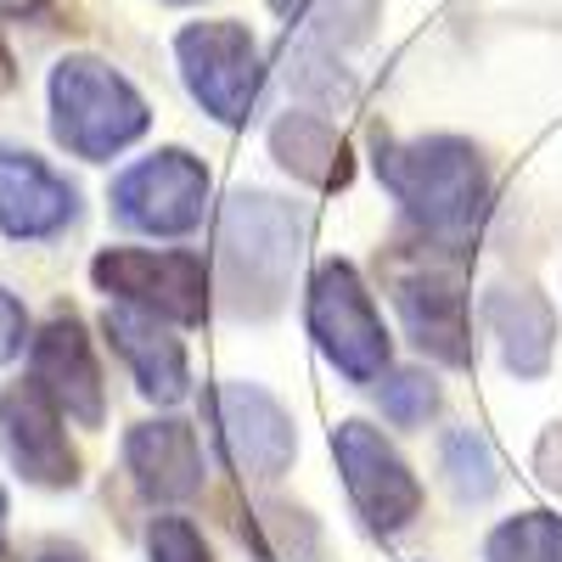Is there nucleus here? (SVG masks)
Wrapping results in <instances>:
<instances>
[{
	"label": "nucleus",
	"mask_w": 562,
	"mask_h": 562,
	"mask_svg": "<svg viewBox=\"0 0 562 562\" xmlns=\"http://www.w3.org/2000/svg\"><path fill=\"white\" fill-rule=\"evenodd\" d=\"M304 254V214L265 192H237L220 214V270L243 315H270L288 299L293 265Z\"/></svg>",
	"instance_id": "obj_2"
},
{
	"label": "nucleus",
	"mask_w": 562,
	"mask_h": 562,
	"mask_svg": "<svg viewBox=\"0 0 562 562\" xmlns=\"http://www.w3.org/2000/svg\"><path fill=\"white\" fill-rule=\"evenodd\" d=\"M378 405L394 428H416V422H428L439 411V383L434 371H383L378 378Z\"/></svg>",
	"instance_id": "obj_21"
},
{
	"label": "nucleus",
	"mask_w": 562,
	"mask_h": 562,
	"mask_svg": "<svg viewBox=\"0 0 562 562\" xmlns=\"http://www.w3.org/2000/svg\"><path fill=\"white\" fill-rule=\"evenodd\" d=\"M79 214V192L34 153L0 147V231L18 243H45L68 231Z\"/></svg>",
	"instance_id": "obj_14"
},
{
	"label": "nucleus",
	"mask_w": 562,
	"mask_h": 562,
	"mask_svg": "<svg viewBox=\"0 0 562 562\" xmlns=\"http://www.w3.org/2000/svg\"><path fill=\"white\" fill-rule=\"evenodd\" d=\"M124 467L135 490L147 501H192L203 490V445L198 428L180 416H158V422H135L130 439H124Z\"/></svg>",
	"instance_id": "obj_15"
},
{
	"label": "nucleus",
	"mask_w": 562,
	"mask_h": 562,
	"mask_svg": "<svg viewBox=\"0 0 562 562\" xmlns=\"http://www.w3.org/2000/svg\"><path fill=\"white\" fill-rule=\"evenodd\" d=\"M12 79H18V68H12V52L0 45V90H12Z\"/></svg>",
	"instance_id": "obj_26"
},
{
	"label": "nucleus",
	"mask_w": 562,
	"mask_h": 562,
	"mask_svg": "<svg viewBox=\"0 0 562 562\" xmlns=\"http://www.w3.org/2000/svg\"><path fill=\"white\" fill-rule=\"evenodd\" d=\"M0 551H7V490H0Z\"/></svg>",
	"instance_id": "obj_27"
},
{
	"label": "nucleus",
	"mask_w": 562,
	"mask_h": 562,
	"mask_svg": "<svg viewBox=\"0 0 562 562\" xmlns=\"http://www.w3.org/2000/svg\"><path fill=\"white\" fill-rule=\"evenodd\" d=\"M102 333L108 344L124 355V366L135 371V389L158 400V405H180L192 394V366H186V344L169 333V321L153 310H135V304H108L102 315Z\"/></svg>",
	"instance_id": "obj_13"
},
{
	"label": "nucleus",
	"mask_w": 562,
	"mask_h": 562,
	"mask_svg": "<svg viewBox=\"0 0 562 562\" xmlns=\"http://www.w3.org/2000/svg\"><path fill=\"white\" fill-rule=\"evenodd\" d=\"M484 326L501 344V360L512 378H540L551 366V338H557V315L535 288H495L484 299Z\"/></svg>",
	"instance_id": "obj_16"
},
{
	"label": "nucleus",
	"mask_w": 562,
	"mask_h": 562,
	"mask_svg": "<svg viewBox=\"0 0 562 562\" xmlns=\"http://www.w3.org/2000/svg\"><path fill=\"white\" fill-rule=\"evenodd\" d=\"M23 344H34V338H29V310H23L7 288H0V366L18 360Z\"/></svg>",
	"instance_id": "obj_23"
},
{
	"label": "nucleus",
	"mask_w": 562,
	"mask_h": 562,
	"mask_svg": "<svg viewBox=\"0 0 562 562\" xmlns=\"http://www.w3.org/2000/svg\"><path fill=\"white\" fill-rule=\"evenodd\" d=\"M40 7H45V0H0V18H29Z\"/></svg>",
	"instance_id": "obj_25"
},
{
	"label": "nucleus",
	"mask_w": 562,
	"mask_h": 562,
	"mask_svg": "<svg viewBox=\"0 0 562 562\" xmlns=\"http://www.w3.org/2000/svg\"><path fill=\"white\" fill-rule=\"evenodd\" d=\"M484 562H562V518L557 512H524V518H506L490 535Z\"/></svg>",
	"instance_id": "obj_20"
},
{
	"label": "nucleus",
	"mask_w": 562,
	"mask_h": 562,
	"mask_svg": "<svg viewBox=\"0 0 562 562\" xmlns=\"http://www.w3.org/2000/svg\"><path fill=\"white\" fill-rule=\"evenodd\" d=\"M439 467H445V484H450V495H456L461 506H484V501H495V490H501V461H495L490 439L473 434V428H456V434L445 439Z\"/></svg>",
	"instance_id": "obj_19"
},
{
	"label": "nucleus",
	"mask_w": 562,
	"mask_h": 562,
	"mask_svg": "<svg viewBox=\"0 0 562 562\" xmlns=\"http://www.w3.org/2000/svg\"><path fill=\"white\" fill-rule=\"evenodd\" d=\"M270 12L299 23V34L315 45H355L378 23V0H270Z\"/></svg>",
	"instance_id": "obj_18"
},
{
	"label": "nucleus",
	"mask_w": 562,
	"mask_h": 562,
	"mask_svg": "<svg viewBox=\"0 0 562 562\" xmlns=\"http://www.w3.org/2000/svg\"><path fill=\"white\" fill-rule=\"evenodd\" d=\"M333 456L344 490L355 501V512L378 529V535H400L416 512H422V484L405 467V456L371 428V422H338L333 428Z\"/></svg>",
	"instance_id": "obj_10"
},
{
	"label": "nucleus",
	"mask_w": 562,
	"mask_h": 562,
	"mask_svg": "<svg viewBox=\"0 0 562 562\" xmlns=\"http://www.w3.org/2000/svg\"><path fill=\"white\" fill-rule=\"evenodd\" d=\"M147 557L153 562H214V551H209V540H203V529L192 524V518H153V529H147Z\"/></svg>",
	"instance_id": "obj_22"
},
{
	"label": "nucleus",
	"mask_w": 562,
	"mask_h": 562,
	"mask_svg": "<svg viewBox=\"0 0 562 562\" xmlns=\"http://www.w3.org/2000/svg\"><path fill=\"white\" fill-rule=\"evenodd\" d=\"M153 124L140 90L102 57H63L52 68V130L74 158L108 164Z\"/></svg>",
	"instance_id": "obj_4"
},
{
	"label": "nucleus",
	"mask_w": 562,
	"mask_h": 562,
	"mask_svg": "<svg viewBox=\"0 0 562 562\" xmlns=\"http://www.w3.org/2000/svg\"><path fill=\"white\" fill-rule=\"evenodd\" d=\"M203 416H209V434L220 445V461L243 484H276L299 456L293 416L259 383H214L203 394Z\"/></svg>",
	"instance_id": "obj_6"
},
{
	"label": "nucleus",
	"mask_w": 562,
	"mask_h": 562,
	"mask_svg": "<svg viewBox=\"0 0 562 562\" xmlns=\"http://www.w3.org/2000/svg\"><path fill=\"white\" fill-rule=\"evenodd\" d=\"M175 57L186 74V90L203 102L209 119L220 124H248L259 108V85H265V63L259 45L243 23L214 18V23H192L175 34Z\"/></svg>",
	"instance_id": "obj_7"
},
{
	"label": "nucleus",
	"mask_w": 562,
	"mask_h": 562,
	"mask_svg": "<svg viewBox=\"0 0 562 562\" xmlns=\"http://www.w3.org/2000/svg\"><path fill=\"white\" fill-rule=\"evenodd\" d=\"M389 299L400 310V326L422 355L445 366H473V315H467V281L456 265V248H439L422 237L416 248H394L383 265Z\"/></svg>",
	"instance_id": "obj_3"
},
{
	"label": "nucleus",
	"mask_w": 562,
	"mask_h": 562,
	"mask_svg": "<svg viewBox=\"0 0 562 562\" xmlns=\"http://www.w3.org/2000/svg\"><path fill=\"white\" fill-rule=\"evenodd\" d=\"M304 315H310V333H315L321 355L333 360L349 383H378L389 371V326H383V315L371 304L355 265H344V259L315 265Z\"/></svg>",
	"instance_id": "obj_5"
},
{
	"label": "nucleus",
	"mask_w": 562,
	"mask_h": 562,
	"mask_svg": "<svg viewBox=\"0 0 562 562\" xmlns=\"http://www.w3.org/2000/svg\"><path fill=\"white\" fill-rule=\"evenodd\" d=\"M378 180L394 192L405 220L428 243L467 254L490 214V175L473 140L461 135H416L383 140L378 135Z\"/></svg>",
	"instance_id": "obj_1"
},
{
	"label": "nucleus",
	"mask_w": 562,
	"mask_h": 562,
	"mask_svg": "<svg viewBox=\"0 0 562 562\" xmlns=\"http://www.w3.org/2000/svg\"><path fill=\"white\" fill-rule=\"evenodd\" d=\"M270 153L288 175L321 186V192H333V186L349 180V147H344L338 124L310 113V108H293V113H281L270 124Z\"/></svg>",
	"instance_id": "obj_17"
},
{
	"label": "nucleus",
	"mask_w": 562,
	"mask_h": 562,
	"mask_svg": "<svg viewBox=\"0 0 562 562\" xmlns=\"http://www.w3.org/2000/svg\"><path fill=\"white\" fill-rule=\"evenodd\" d=\"M63 405L45 394L34 378L29 383H12L0 394V445H7L12 467L29 479V484H45V490H68L79 479V456L63 434Z\"/></svg>",
	"instance_id": "obj_11"
},
{
	"label": "nucleus",
	"mask_w": 562,
	"mask_h": 562,
	"mask_svg": "<svg viewBox=\"0 0 562 562\" xmlns=\"http://www.w3.org/2000/svg\"><path fill=\"white\" fill-rule=\"evenodd\" d=\"M540 479L562 495V428H551V434L540 439Z\"/></svg>",
	"instance_id": "obj_24"
},
{
	"label": "nucleus",
	"mask_w": 562,
	"mask_h": 562,
	"mask_svg": "<svg viewBox=\"0 0 562 562\" xmlns=\"http://www.w3.org/2000/svg\"><path fill=\"white\" fill-rule=\"evenodd\" d=\"M175 7H192V0H175Z\"/></svg>",
	"instance_id": "obj_29"
},
{
	"label": "nucleus",
	"mask_w": 562,
	"mask_h": 562,
	"mask_svg": "<svg viewBox=\"0 0 562 562\" xmlns=\"http://www.w3.org/2000/svg\"><path fill=\"white\" fill-rule=\"evenodd\" d=\"M90 276L108 299L153 310L164 321L198 326L209 315V265L186 248H102Z\"/></svg>",
	"instance_id": "obj_8"
},
{
	"label": "nucleus",
	"mask_w": 562,
	"mask_h": 562,
	"mask_svg": "<svg viewBox=\"0 0 562 562\" xmlns=\"http://www.w3.org/2000/svg\"><path fill=\"white\" fill-rule=\"evenodd\" d=\"M40 562H79V557H40Z\"/></svg>",
	"instance_id": "obj_28"
},
{
	"label": "nucleus",
	"mask_w": 562,
	"mask_h": 562,
	"mask_svg": "<svg viewBox=\"0 0 562 562\" xmlns=\"http://www.w3.org/2000/svg\"><path fill=\"white\" fill-rule=\"evenodd\" d=\"M29 378L63 405L68 422L79 428H102L108 416V394H102V371H97V355H90V338L74 315H52L40 326V338L29 344Z\"/></svg>",
	"instance_id": "obj_12"
},
{
	"label": "nucleus",
	"mask_w": 562,
	"mask_h": 562,
	"mask_svg": "<svg viewBox=\"0 0 562 562\" xmlns=\"http://www.w3.org/2000/svg\"><path fill=\"white\" fill-rule=\"evenodd\" d=\"M203 209H209V169L180 147L140 158L113 180V220L140 231V237H186V231L203 225Z\"/></svg>",
	"instance_id": "obj_9"
}]
</instances>
